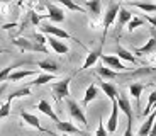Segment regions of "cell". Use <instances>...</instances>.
<instances>
[{
    "instance_id": "cell-16",
    "label": "cell",
    "mask_w": 156,
    "mask_h": 136,
    "mask_svg": "<svg viewBox=\"0 0 156 136\" xmlns=\"http://www.w3.org/2000/svg\"><path fill=\"white\" fill-rule=\"evenodd\" d=\"M36 65L41 68V70H44L46 73H51V75H56L59 72V66L56 61H53V60H43V61H37Z\"/></svg>"
},
{
    "instance_id": "cell-23",
    "label": "cell",
    "mask_w": 156,
    "mask_h": 136,
    "mask_svg": "<svg viewBox=\"0 0 156 136\" xmlns=\"http://www.w3.org/2000/svg\"><path fill=\"white\" fill-rule=\"evenodd\" d=\"M26 63H31V61H17V63H12V65L7 66V68H2V70H0V82H7L9 75L12 73V70H14V68H19V66H22V65H26Z\"/></svg>"
},
{
    "instance_id": "cell-33",
    "label": "cell",
    "mask_w": 156,
    "mask_h": 136,
    "mask_svg": "<svg viewBox=\"0 0 156 136\" xmlns=\"http://www.w3.org/2000/svg\"><path fill=\"white\" fill-rule=\"evenodd\" d=\"M10 101H5L4 104H2V107H0V119H4V117H7L9 114H10Z\"/></svg>"
},
{
    "instance_id": "cell-25",
    "label": "cell",
    "mask_w": 156,
    "mask_h": 136,
    "mask_svg": "<svg viewBox=\"0 0 156 136\" xmlns=\"http://www.w3.org/2000/svg\"><path fill=\"white\" fill-rule=\"evenodd\" d=\"M97 73L102 78H107V80H112V78L117 77V72L110 70L109 66H105V65H97Z\"/></svg>"
},
{
    "instance_id": "cell-14",
    "label": "cell",
    "mask_w": 156,
    "mask_h": 136,
    "mask_svg": "<svg viewBox=\"0 0 156 136\" xmlns=\"http://www.w3.org/2000/svg\"><path fill=\"white\" fill-rule=\"evenodd\" d=\"M85 7L88 10V14H92V17L98 19L102 14V0H87Z\"/></svg>"
},
{
    "instance_id": "cell-6",
    "label": "cell",
    "mask_w": 156,
    "mask_h": 136,
    "mask_svg": "<svg viewBox=\"0 0 156 136\" xmlns=\"http://www.w3.org/2000/svg\"><path fill=\"white\" fill-rule=\"evenodd\" d=\"M100 60L104 61V65L109 66L110 70H114V72H124L126 70V66L122 65V61L117 58L115 54H102Z\"/></svg>"
},
{
    "instance_id": "cell-5",
    "label": "cell",
    "mask_w": 156,
    "mask_h": 136,
    "mask_svg": "<svg viewBox=\"0 0 156 136\" xmlns=\"http://www.w3.org/2000/svg\"><path fill=\"white\" fill-rule=\"evenodd\" d=\"M41 32L49 34V36L58 38V39H73V41H76V39L70 34V32L63 31L61 27H56V26H53V24H43V26H41ZM76 43H80V41H76Z\"/></svg>"
},
{
    "instance_id": "cell-20",
    "label": "cell",
    "mask_w": 156,
    "mask_h": 136,
    "mask_svg": "<svg viewBox=\"0 0 156 136\" xmlns=\"http://www.w3.org/2000/svg\"><path fill=\"white\" fill-rule=\"evenodd\" d=\"M134 53L136 54H153V53H156V38H151L144 46L136 48Z\"/></svg>"
},
{
    "instance_id": "cell-40",
    "label": "cell",
    "mask_w": 156,
    "mask_h": 136,
    "mask_svg": "<svg viewBox=\"0 0 156 136\" xmlns=\"http://www.w3.org/2000/svg\"><path fill=\"white\" fill-rule=\"evenodd\" d=\"M5 89H7V83H2V85H0V97H2V95H4Z\"/></svg>"
},
{
    "instance_id": "cell-32",
    "label": "cell",
    "mask_w": 156,
    "mask_h": 136,
    "mask_svg": "<svg viewBox=\"0 0 156 136\" xmlns=\"http://www.w3.org/2000/svg\"><path fill=\"white\" fill-rule=\"evenodd\" d=\"M144 24V19H139V17H133V19L129 20V24H127V31L129 32H133L136 27H141Z\"/></svg>"
},
{
    "instance_id": "cell-41",
    "label": "cell",
    "mask_w": 156,
    "mask_h": 136,
    "mask_svg": "<svg viewBox=\"0 0 156 136\" xmlns=\"http://www.w3.org/2000/svg\"><path fill=\"white\" fill-rule=\"evenodd\" d=\"M0 2H4V4H9V2H14V0H0Z\"/></svg>"
},
{
    "instance_id": "cell-43",
    "label": "cell",
    "mask_w": 156,
    "mask_h": 136,
    "mask_svg": "<svg viewBox=\"0 0 156 136\" xmlns=\"http://www.w3.org/2000/svg\"><path fill=\"white\" fill-rule=\"evenodd\" d=\"M154 38H156V36H154Z\"/></svg>"
},
{
    "instance_id": "cell-35",
    "label": "cell",
    "mask_w": 156,
    "mask_h": 136,
    "mask_svg": "<svg viewBox=\"0 0 156 136\" xmlns=\"http://www.w3.org/2000/svg\"><path fill=\"white\" fill-rule=\"evenodd\" d=\"M124 136H134L133 134V117L127 119V128H126V131H124Z\"/></svg>"
},
{
    "instance_id": "cell-9",
    "label": "cell",
    "mask_w": 156,
    "mask_h": 136,
    "mask_svg": "<svg viewBox=\"0 0 156 136\" xmlns=\"http://www.w3.org/2000/svg\"><path fill=\"white\" fill-rule=\"evenodd\" d=\"M56 128H58L61 133H65V134H80V136H87L85 133L82 131V129H78L76 126H73L71 123H66V121H59V123H56Z\"/></svg>"
},
{
    "instance_id": "cell-22",
    "label": "cell",
    "mask_w": 156,
    "mask_h": 136,
    "mask_svg": "<svg viewBox=\"0 0 156 136\" xmlns=\"http://www.w3.org/2000/svg\"><path fill=\"white\" fill-rule=\"evenodd\" d=\"M115 56H117L119 60H126V61H129V63H137L136 56H134L133 53H129L127 50H124L122 46H117V50H115Z\"/></svg>"
},
{
    "instance_id": "cell-2",
    "label": "cell",
    "mask_w": 156,
    "mask_h": 136,
    "mask_svg": "<svg viewBox=\"0 0 156 136\" xmlns=\"http://www.w3.org/2000/svg\"><path fill=\"white\" fill-rule=\"evenodd\" d=\"M70 82H71V77H66L59 82H55L51 85V90L55 94L56 102H61L63 99H68V95H70Z\"/></svg>"
},
{
    "instance_id": "cell-19",
    "label": "cell",
    "mask_w": 156,
    "mask_h": 136,
    "mask_svg": "<svg viewBox=\"0 0 156 136\" xmlns=\"http://www.w3.org/2000/svg\"><path fill=\"white\" fill-rule=\"evenodd\" d=\"M32 75H37V72L36 70H19V72H12L7 80L9 82H19V80H22V78L32 77Z\"/></svg>"
},
{
    "instance_id": "cell-39",
    "label": "cell",
    "mask_w": 156,
    "mask_h": 136,
    "mask_svg": "<svg viewBox=\"0 0 156 136\" xmlns=\"http://www.w3.org/2000/svg\"><path fill=\"white\" fill-rule=\"evenodd\" d=\"M149 136H156V119H154V124H153L151 131H149Z\"/></svg>"
},
{
    "instance_id": "cell-18",
    "label": "cell",
    "mask_w": 156,
    "mask_h": 136,
    "mask_svg": "<svg viewBox=\"0 0 156 136\" xmlns=\"http://www.w3.org/2000/svg\"><path fill=\"white\" fill-rule=\"evenodd\" d=\"M37 109H39V111H41L43 114H46L48 117H51V119L55 121V123H59V117L55 114V111L51 109V105H49V102H48V101H39Z\"/></svg>"
},
{
    "instance_id": "cell-26",
    "label": "cell",
    "mask_w": 156,
    "mask_h": 136,
    "mask_svg": "<svg viewBox=\"0 0 156 136\" xmlns=\"http://www.w3.org/2000/svg\"><path fill=\"white\" fill-rule=\"evenodd\" d=\"M143 90H144V85H143V83H133V85L129 87V92H131V95L136 99V105H137V107H139V99H141Z\"/></svg>"
},
{
    "instance_id": "cell-13",
    "label": "cell",
    "mask_w": 156,
    "mask_h": 136,
    "mask_svg": "<svg viewBox=\"0 0 156 136\" xmlns=\"http://www.w3.org/2000/svg\"><path fill=\"white\" fill-rule=\"evenodd\" d=\"M154 119H156V109H153V112L148 116V119L141 124L139 131H137V134L139 136H149V131H151L153 124H154Z\"/></svg>"
},
{
    "instance_id": "cell-28",
    "label": "cell",
    "mask_w": 156,
    "mask_h": 136,
    "mask_svg": "<svg viewBox=\"0 0 156 136\" xmlns=\"http://www.w3.org/2000/svg\"><path fill=\"white\" fill-rule=\"evenodd\" d=\"M56 75H51V73H43L39 75V77L34 78V82H31V85H44V83H48V82L55 80Z\"/></svg>"
},
{
    "instance_id": "cell-36",
    "label": "cell",
    "mask_w": 156,
    "mask_h": 136,
    "mask_svg": "<svg viewBox=\"0 0 156 136\" xmlns=\"http://www.w3.org/2000/svg\"><path fill=\"white\" fill-rule=\"evenodd\" d=\"M29 19H31V22L34 24V26H39V16L36 12H29Z\"/></svg>"
},
{
    "instance_id": "cell-37",
    "label": "cell",
    "mask_w": 156,
    "mask_h": 136,
    "mask_svg": "<svg viewBox=\"0 0 156 136\" xmlns=\"http://www.w3.org/2000/svg\"><path fill=\"white\" fill-rule=\"evenodd\" d=\"M34 39H36V43L43 44V46H44V43H46V38H44L43 34H34Z\"/></svg>"
},
{
    "instance_id": "cell-30",
    "label": "cell",
    "mask_w": 156,
    "mask_h": 136,
    "mask_svg": "<svg viewBox=\"0 0 156 136\" xmlns=\"http://www.w3.org/2000/svg\"><path fill=\"white\" fill-rule=\"evenodd\" d=\"M26 95H31V87H22V89H19V90H16V92H12L10 95L7 97V101H14V99H17V97H26Z\"/></svg>"
},
{
    "instance_id": "cell-24",
    "label": "cell",
    "mask_w": 156,
    "mask_h": 136,
    "mask_svg": "<svg viewBox=\"0 0 156 136\" xmlns=\"http://www.w3.org/2000/svg\"><path fill=\"white\" fill-rule=\"evenodd\" d=\"M133 19V16H131V12L127 10V9L121 7V10H119V14H117V26L122 27L126 26V24H129V20Z\"/></svg>"
},
{
    "instance_id": "cell-34",
    "label": "cell",
    "mask_w": 156,
    "mask_h": 136,
    "mask_svg": "<svg viewBox=\"0 0 156 136\" xmlns=\"http://www.w3.org/2000/svg\"><path fill=\"white\" fill-rule=\"evenodd\" d=\"M109 133H107V128H105V124H104V121L100 119V124H98V128H97V131H95V136H107Z\"/></svg>"
},
{
    "instance_id": "cell-42",
    "label": "cell",
    "mask_w": 156,
    "mask_h": 136,
    "mask_svg": "<svg viewBox=\"0 0 156 136\" xmlns=\"http://www.w3.org/2000/svg\"><path fill=\"white\" fill-rule=\"evenodd\" d=\"M0 53H7V51H5V50H0Z\"/></svg>"
},
{
    "instance_id": "cell-38",
    "label": "cell",
    "mask_w": 156,
    "mask_h": 136,
    "mask_svg": "<svg viewBox=\"0 0 156 136\" xmlns=\"http://www.w3.org/2000/svg\"><path fill=\"white\" fill-rule=\"evenodd\" d=\"M144 20H148L151 26L156 27V16H144Z\"/></svg>"
},
{
    "instance_id": "cell-4",
    "label": "cell",
    "mask_w": 156,
    "mask_h": 136,
    "mask_svg": "<svg viewBox=\"0 0 156 136\" xmlns=\"http://www.w3.org/2000/svg\"><path fill=\"white\" fill-rule=\"evenodd\" d=\"M119 10H121V5L117 4V2H112V4L109 5V9H107V12L104 14V20H102V24H104V38H102V41L105 39L107 29H109V27L114 24V20L117 19V14H119Z\"/></svg>"
},
{
    "instance_id": "cell-21",
    "label": "cell",
    "mask_w": 156,
    "mask_h": 136,
    "mask_svg": "<svg viewBox=\"0 0 156 136\" xmlns=\"http://www.w3.org/2000/svg\"><path fill=\"white\" fill-rule=\"evenodd\" d=\"M97 95H98V87L95 83H90L88 89L85 90V95H83V105H88Z\"/></svg>"
},
{
    "instance_id": "cell-10",
    "label": "cell",
    "mask_w": 156,
    "mask_h": 136,
    "mask_svg": "<svg viewBox=\"0 0 156 136\" xmlns=\"http://www.w3.org/2000/svg\"><path fill=\"white\" fill-rule=\"evenodd\" d=\"M117 119H119V105L117 101H112V112H110L109 123H107V133H114L117 129Z\"/></svg>"
},
{
    "instance_id": "cell-31",
    "label": "cell",
    "mask_w": 156,
    "mask_h": 136,
    "mask_svg": "<svg viewBox=\"0 0 156 136\" xmlns=\"http://www.w3.org/2000/svg\"><path fill=\"white\" fill-rule=\"evenodd\" d=\"M59 4H63L65 7L68 9V10H73V12H85V9L82 7V5H78V4H75L73 0H58Z\"/></svg>"
},
{
    "instance_id": "cell-8",
    "label": "cell",
    "mask_w": 156,
    "mask_h": 136,
    "mask_svg": "<svg viewBox=\"0 0 156 136\" xmlns=\"http://www.w3.org/2000/svg\"><path fill=\"white\" fill-rule=\"evenodd\" d=\"M102 48H104V41H102L100 46H98L95 51H90V53H88V56H87V60L83 61V65H82V68H80V70H87V68L94 66L95 63L100 60V56H102Z\"/></svg>"
},
{
    "instance_id": "cell-3",
    "label": "cell",
    "mask_w": 156,
    "mask_h": 136,
    "mask_svg": "<svg viewBox=\"0 0 156 136\" xmlns=\"http://www.w3.org/2000/svg\"><path fill=\"white\" fill-rule=\"evenodd\" d=\"M66 107H68V112H70V116L73 117L76 123H80L83 128H87V126H88V123H87V116H85V112H83V109L78 105V102H75L73 99L68 97V99H66Z\"/></svg>"
},
{
    "instance_id": "cell-7",
    "label": "cell",
    "mask_w": 156,
    "mask_h": 136,
    "mask_svg": "<svg viewBox=\"0 0 156 136\" xmlns=\"http://www.w3.org/2000/svg\"><path fill=\"white\" fill-rule=\"evenodd\" d=\"M20 117H22V121L26 123V124H29V126H32V128H36L37 131H41V133H49V134H53L51 131H48V129H44L43 126H41V123H39L37 116H34V114L22 111V112H20Z\"/></svg>"
},
{
    "instance_id": "cell-12",
    "label": "cell",
    "mask_w": 156,
    "mask_h": 136,
    "mask_svg": "<svg viewBox=\"0 0 156 136\" xmlns=\"http://www.w3.org/2000/svg\"><path fill=\"white\" fill-rule=\"evenodd\" d=\"M117 105H119V111H122V112L127 116V119H131V117H133V109H131V104H129L127 95L119 94V95H117Z\"/></svg>"
},
{
    "instance_id": "cell-1",
    "label": "cell",
    "mask_w": 156,
    "mask_h": 136,
    "mask_svg": "<svg viewBox=\"0 0 156 136\" xmlns=\"http://www.w3.org/2000/svg\"><path fill=\"white\" fill-rule=\"evenodd\" d=\"M12 44H16L17 48H20L22 51H34V53H43V54H49L46 46L36 43V41H29L26 38H14Z\"/></svg>"
},
{
    "instance_id": "cell-27",
    "label": "cell",
    "mask_w": 156,
    "mask_h": 136,
    "mask_svg": "<svg viewBox=\"0 0 156 136\" xmlns=\"http://www.w3.org/2000/svg\"><path fill=\"white\" fill-rule=\"evenodd\" d=\"M129 5L137 7L144 12H156V4H146V2H136V0H133V2H129Z\"/></svg>"
},
{
    "instance_id": "cell-11",
    "label": "cell",
    "mask_w": 156,
    "mask_h": 136,
    "mask_svg": "<svg viewBox=\"0 0 156 136\" xmlns=\"http://www.w3.org/2000/svg\"><path fill=\"white\" fill-rule=\"evenodd\" d=\"M46 7H48V19L49 20H53V22H63L65 20V14L59 7H56L53 4H48Z\"/></svg>"
},
{
    "instance_id": "cell-17",
    "label": "cell",
    "mask_w": 156,
    "mask_h": 136,
    "mask_svg": "<svg viewBox=\"0 0 156 136\" xmlns=\"http://www.w3.org/2000/svg\"><path fill=\"white\" fill-rule=\"evenodd\" d=\"M100 89L104 90V94H105L110 101H117L119 90L115 89V85H114V83H109V82H100Z\"/></svg>"
},
{
    "instance_id": "cell-15",
    "label": "cell",
    "mask_w": 156,
    "mask_h": 136,
    "mask_svg": "<svg viewBox=\"0 0 156 136\" xmlns=\"http://www.w3.org/2000/svg\"><path fill=\"white\" fill-rule=\"evenodd\" d=\"M46 41L49 43V46L55 50V53H58V54H66L68 51H70V48L63 43V41H59L58 38H53V36H51V38H48Z\"/></svg>"
},
{
    "instance_id": "cell-29",
    "label": "cell",
    "mask_w": 156,
    "mask_h": 136,
    "mask_svg": "<svg viewBox=\"0 0 156 136\" xmlns=\"http://www.w3.org/2000/svg\"><path fill=\"white\" fill-rule=\"evenodd\" d=\"M153 107H156V90L149 94L148 104H146V109L143 111V116H149V114L153 112Z\"/></svg>"
}]
</instances>
